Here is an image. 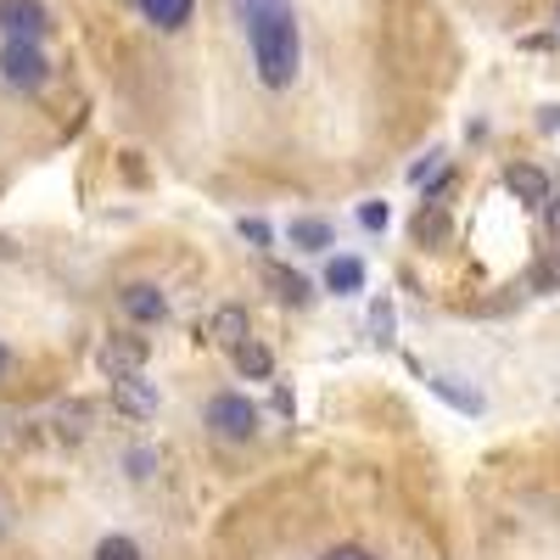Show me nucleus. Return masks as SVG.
I'll return each mask as SVG.
<instances>
[{
  "label": "nucleus",
  "mask_w": 560,
  "mask_h": 560,
  "mask_svg": "<svg viewBox=\"0 0 560 560\" xmlns=\"http://www.w3.org/2000/svg\"><path fill=\"white\" fill-rule=\"evenodd\" d=\"M247 308L242 303H230V308H219L213 314V342H224V348H236V342H247Z\"/></svg>",
  "instance_id": "nucleus-13"
},
{
  "label": "nucleus",
  "mask_w": 560,
  "mask_h": 560,
  "mask_svg": "<svg viewBox=\"0 0 560 560\" xmlns=\"http://www.w3.org/2000/svg\"><path fill=\"white\" fill-rule=\"evenodd\" d=\"M555 28H560V12H555Z\"/></svg>",
  "instance_id": "nucleus-26"
},
{
  "label": "nucleus",
  "mask_w": 560,
  "mask_h": 560,
  "mask_svg": "<svg viewBox=\"0 0 560 560\" xmlns=\"http://www.w3.org/2000/svg\"><path fill=\"white\" fill-rule=\"evenodd\" d=\"M124 465H129V477H152V465H158V459H152L147 448H129V454H124Z\"/></svg>",
  "instance_id": "nucleus-20"
},
{
  "label": "nucleus",
  "mask_w": 560,
  "mask_h": 560,
  "mask_svg": "<svg viewBox=\"0 0 560 560\" xmlns=\"http://www.w3.org/2000/svg\"><path fill=\"white\" fill-rule=\"evenodd\" d=\"M202 420H208V432L219 443H253L258 438V404L242 398V393H213Z\"/></svg>",
  "instance_id": "nucleus-2"
},
{
  "label": "nucleus",
  "mask_w": 560,
  "mask_h": 560,
  "mask_svg": "<svg viewBox=\"0 0 560 560\" xmlns=\"http://www.w3.org/2000/svg\"><path fill=\"white\" fill-rule=\"evenodd\" d=\"M45 79H51V57H45V45H34V39H0V84L39 90Z\"/></svg>",
  "instance_id": "nucleus-3"
},
{
  "label": "nucleus",
  "mask_w": 560,
  "mask_h": 560,
  "mask_svg": "<svg viewBox=\"0 0 560 560\" xmlns=\"http://www.w3.org/2000/svg\"><path fill=\"white\" fill-rule=\"evenodd\" d=\"M51 34V12H45V0H0V39H34L45 45Z\"/></svg>",
  "instance_id": "nucleus-4"
},
{
  "label": "nucleus",
  "mask_w": 560,
  "mask_h": 560,
  "mask_svg": "<svg viewBox=\"0 0 560 560\" xmlns=\"http://www.w3.org/2000/svg\"><path fill=\"white\" fill-rule=\"evenodd\" d=\"M432 387H438V393H443V398H448V404H459V409H471V415H477V409H482V398H477V393H459V387H454V382H448V376H438V382H432Z\"/></svg>",
  "instance_id": "nucleus-18"
},
{
  "label": "nucleus",
  "mask_w": 560,
  "mask_h": 560,
  "mask_svg": "<svg viewBox=\"0 0 560 560\" xmlns=\"http://www.w3.org/2000/svg\"><path fill=\"white\" fill-rule=\"evenodd\" d=\"M292 242H298L303 253H325V247L337 242V230L325 224V219H298V224H292Z\"/></svg>",
  "instance_id": "nucleus-14"
},
{
  "label": "nucleus",
  "mask_w": 560,
  "mask_h": 560,
  "mask_svg": "<svg viewBox=\"0 0 560 560\" xmlns=\"http://www.w3.org/2000/svg\"><path fill=\"white\" fill-rule=\"evenodd\" d=\"M230 364H236L247 382H269V376H275V353H269V342H258V337H247V342L230 348Z\"/></svg>",
  "instance_id": "nucleus-10"
},
{
  "label": "nucleus",
  "mask_w": 560,
  "mask_h": 560,
  "mask_svg": "<svg viewBox=\"0 0 560 560\" xmlns=\"http://www.w3.org/2000/svg\"><path fill=\"white\" fill-rule=\"evenodd\" d=\"M325 292H337V298H353V292H364V258H348V253H337L331 264H325Z\"/></svg>",
  "instance_id": "nucleus-11"
},
{
  "label": "nucleus",
  "mask_w": 560,
  "mask_h": 560,
  "mask_svg": "<svg viewBox=\"0 0 560 560\" xmlns=\"http://www.w3.org/2000/svg\"><path fill=\"white\" fill-rule=\"evenodd\" d=\"M118 308H124V319H135V325H163V319H168V298H163L158 287H147V280L124 287V292H118Z\"/></svg>",
  "instance_id": "nucleus-6"
},
{
  "label": "nucleus",
  "mask_w": 560,
  "mask_h": 560,
  "mask_svg": "<svg viewBox=\"0 0 560 560\" xmlns=\"http://www.w3.org/2000/svg\"><path fill=\"white\" fill-rule=\"evenodd\" d=\"M504 185H510V197L527 202V208H544L549 202V174L533 168V163H510L504 168Z\"/></svg>",
  "instance_id": "nucleus-9"
},
{
  "label": "nucleus",
  "mask_w": 560,
  "mask_h": 560,
  "mask_svg": "<svg viewBox=\"0 0 560 560\" xmlns=\"http://www.w3.org/2000/svg\"><path fill=\"white\" fill-rule=\"evenodd\" d=\"M359 224H370V230H387V208H382V202H364V208H359Z\"/></svg>",
  "instance_id": "nucleus-22"
},
{
  "label": "nucleus",
  "mask_w": 560,
  "mask_h": 560,
  "mask_svg": "<svg viewBox=\"0 0 560 560\" xmlns=\"http://www.w3.org/2000/svg\"><path fill=\"white\" fill-rule=\"evenodd\" d=\"M544 208H549V230L560 236V202H544Z\"/></svg>",
  "instance_id": "nucleus-24"
},
{
  "label": "nucleus",
  "mask_w": 560,
  "mask_h": 560,
  "mask_svg": "<svg viewBox=\"0 0 560 560\" xmlns=\"http://www.w3.org/2000/svg\"><path fill=\"white\" fill-rule=\"evenodd\" d=\"M247 34V51H253V73L264 90H292L298 68H303V23L292 0H269V7H253L236 18Z\"/></svg>",
  "instance_id": "nucleus-1"
},
{
  "label": "nucleus",
  "mask_w": 560,
  "mask_h": 560,
  "mask_svg": "<svg viewBox=\"0 0 560 560\" xmlns=\"http://www.w3.org/2000/svg\"><path fill=\"white\" fill-rule=\"evenodd\" d=\"M113 404H118V415H129V420H152V415H158V387L140 382V376H124V382H113Z\"/></svg>",
  "instance_id": "nucleus-8"
},
{
  "label": "nucleus",
  "mask_w": 560,
  "mask_h": 560,
  "mask_svg": "<svg viewBox=\"0 0 560 560\" xmlns=\"http://www.w3.org/2000/svg\"><path fill=\"white\" fill-rule=\"evenodd\" d=\"M533 292H560V258H544L533 269Z\"/></svg>",
  "instance_id": "nucleus-17"
},
{
  "label": "nucleus",
  "mask_w": 560,
  "mask_h": 560,
  "mask_svg": "<svg viewBox=\"0 0 560 560\" xmlns=\"http://www.w3.org/2000/svg\"><path fill=\"white\" fill-rule=\"evenodd\" d=\"M96 560H140V544H135V538H124V533H113V538H102V544H96Z\"/></svg>",
  "instance_id": "nucleus-16"
},
{
  "label": "nucleus",
  "mask_w": 560,
  "mask_h": 560,
  "mask_svg": "<svg viewBox=\"0 0 560 560\" xmlns=\"http://www.w3.org/2000/svg\"><path fill=\"white\" fill-rule=\"evenodd\" d=\"M415 236H420V242H427V247L448 236V219H443V208H438V202H432V208H420V213H415Z\"/></svg>",
  "instance_id": "nucleus-15"
},
{
  "label": "nucleus",
  "mask_w": 560,
  "mask_h": 560,
  "mask_svg": "<svg viewBox=\"0 0 560 560\" xmlns=\"http://www.w3.org/2000/svg\"><path fill=\"white\" fill-rule=\"evenodd\" d=\"M0 533H7V522H0Z\"/></svg>",
  "instance_id": "nucleus-27"
},
{
  "label": "nucleus",
  "mask_w": 560,
  "mask_h": 560,
  "mask_svg": "<svg viewBox=\"0 0 560 560\" xmlns=\"http://www.w3.org/2000/svg\"><path fill=\"white\" fill-rule=\"evenodd\" d=\"M242 236H247V242H258V247H269V242H275V230H269L264 219H242Z\"/></svg>",
  "instance_id": "nucleus-21"
},
{
  "label": "nucleus",
  "mask_w": 560,
  "mask_h": 560,
  "mask_svg": "<svg viewBox=\"0 0 560 560\" xmlns=\"http://www.w3.org/2000/svg\"><path fill=\"white\" fill-rule=\"evenodd\" d=\"M264 275H269V287L280 292V303H292V308H303V303L314 298V287H308V280H303L298 269H287V264H269Z\"/></svg>",
  "instance_id": "nucleus-12"
},
{
  "label": "nucleus",
  "mask_w": 560,
  "mask_h": 560,
  "mask_svg": "<svg viewBox=\"0 0 560 560\" xmlns=\"http://www.w3.org/2000/svg\"><path fill=\"white\" fill-rule=\"evenodd\" d=\"M370 325H376V337H382V342H393V303H387V298L370 303Z\"/></svg>",
  "instance_id": "nucleus-19"
},
{
  "label": "nucleus",
  "mask_w": 560,
  "mask_h": 560,
  "mask_svg": "<svg viewBox=\"0 0 560 560\" xmlns=\"http://www.w3.org/2000/svg\"><path fill=\"white\" fill-rule=\"evenodd\" d=\"M325 560H376V555H370V549H359V544H342V549H331Z\"/></svg>",
  "instance_id": "nucleus-23"
},
{
  "label": "nucleus",
  "mask_w": 560,
  "mask_h": 560,
  "mask_svg": "<svg viewBox=\"0 0 560 560\" xmlns=\"http://www.w3.org/2000/svg\"><path fill=\"white\" fill-rule=\"evenodd\" d=\"M147 359H152V342H147V337H113V342L96 348V370H102V376H113V382L140 376V370H147Z\"/></svg>",
  "instance_id": "nucleus-5"
},
{
  "label": "nucleus",
  "mask_w": 560,
  "mask_h": 560,
  "mask_svg": "<svg viewBox=\"0 0 560 560\" xmlns=\"http://www.w3.org/2000/svg\"><path fill=\"white\" fill-rule=\"evenodd\" d=\"M135 12L147 18L158 34H179L185 23L197 18V0H135Z\"/></svg>",
  "instance_id": "nucleus-7"
},
{
  "label": "nucleus",
  "mask_w": 560,
  "mask_h": 560,
  "mask_svg": "<svg viewBox=\"0 0 560 560\" xmlns=\"http://www.w3.org/2000/svg\"><path fill=\"white\" fill-rule=\"evenodd\" d=\"M0 376H7V348H0Z\"/></svg>",
  "instance_id": "nucleus-25"
}]
</instances>
